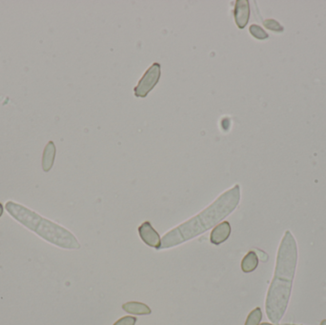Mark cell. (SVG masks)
Here are the masks:
<instances>
[{
    "instance_id": "2e32d148",
    "label": "cell",
    "mask_w": 326,
    "mask_h": 325,
    "mask_svg": "<svg viewBox=\"0 0 326 325\" xmlns=\"http://www.w3.org/2000/svg\"><path fill=\"white\" fill-rule=\"evenodd\" d=\"M2 214H3V206H2V204L0 203V217L2 216Z\"/></svg>"
},
{
    "instance_id": "3957f363",
    "label": "cell",
    "mask_w": 326,
    "mask_h": 325,
    "mask_svg": "<svg viewBox=\"0 0 326 325\" xmlns=\"http://www.w3.org/2000/svg\"><path fill=\"white\" fill-rule=\"evenodd\" d=\"M292 282L274 278L269 287L265 308L268 319L274 324L280 323L286 311L290 300Z\"/></svg>"
},
{
    "instance_id": "6da1fadb",
    "label": "cell",
    "mask_w": 326,
    "mask_h": 325,
    "mask_svg": "<svg viewBox=\"0 0 326 325\" xmlns=\"http://www.w3.org/2000/svg\"><path fill=\"white\" fill-rule=\"evenodd\" d=\"M239 200L240 187L236 184L233 188L222 193L199 214L165 234L161 239L160 249H169L180 245L209 231L236 210Z\"/></svg>"
},
{
    "instance_id": "5b68a950",
    "label": "cell",
    "mask_w": 326,
    "mask_h": 325,
    "mask_svg": "<svg viewBox=\"0 0 326 325\" xmlns=\"http://www.w3.org/2000/svg\"><path fill=\"white\" fill-rule=\"evenodd\" d=\"M161 76V66L157 62L153 63L143 76L139 79L137 85L134 88V94L136 97L144 98L158 83Z\"/></svg>"
},
{
    "instance_id": "ba28073f",
    "label": "cell",
    "mask_w": 326,
    "mask_h": 325,
    "mask_svg": "<svg viewBox=\"0 0 326 325\" xmlns=\"http://www.w3.org/2000/svg\"><path fill=\"white\" fill-rule=\"evenodd\" d=\"M231 225L228 221H221L217 226L214 227L210 240L214 245H219L229 239L231 235Z\"/></svg>"
},
{
    "instance_id": "5bb4252c",
    "label": "cell",
    "mask_w": 326,
    "mask_h": 325,
    "mask_svg": "<svg viewBox=\"0 0 326 325\" xmlns=\"http://www.w3.org/2000/svg\"><path fill=\"white\" fill-rule=\"evenodd\" d=\"M263 25L265 28L273 31V32H277V33H282L283 32V27L275 19H266L263 21Z\"/></svg>"
},
{
    "instance_id": "9a60e30c",
    "label": "cell",
    "mask_w": 326,
    "mask_h": 325,
    "mask_svg": "<svg viewBox=\"0 0 326 325\" xmlns=\"http://www.w3.org/2000/svg\"><path fill=\"white\" fill-rule=\"evenodd\" d=\"M135 323H136V318L127 316L118 320L114 325H134Z\"/></svg>"
},
{
    "instance_id": "52a82bcc",
    "label": "cell",
    "mask_w": 326,
    "mask_h": 325,
    "mask_svg": "<svg viewBox=\"0 0 326 325\" xmlns=\"http://www.w3.org/2000/svg\"><path fill=\"white\" fill-rule=\"evenodd\" d=\"M234 18L239 29H244L250 18V5L248 0H237L234 10Z\"/></svg>"
},
{
    "instance_id": "4fadbf2b",
    "label": "cell",
    "mask_w": 326,
    "mask_h": 325,
    "mask_svg": "<svg viewBox=\"0 0 326 325\" xmlns=\"http://www.w3.org/2000/svg\"><path fill=\"white\" fill-rule=\"evenodd\" d=\"M249 32L255 38L260 39V40L267 39L269 38V35L261 28V26L256 25V24H253L250 26Z\"/></svg>"
},
{
    "instance_id": "9c48e42d",
    "label": "cell",
    "mask_w": 326,
    "mask_h": 325,
    "mask_svg": "<svg viewBox=\"0 0 326 325\" xmlns=\"http://www.w3.org/2000/svg\"><path fill=\"white\" fill-rule=\"evenodd\" d=\"M55 156H56V146L53 141H50L45 149H44L43 157H42V168L44 172H49L55 161Z\"/></svg>"
},
{
    "instance_id": "7a4b0ae2",
    "label": "cell",
    "mask_w": 326,
    "mask_h": 325,
    "mask_svg": "<svg viewBox=\"0 0 326 325\" xmlns=\"http://www.w3.org/2000/svg\"><path fill=\"white\" fill-rule=\"evenodd\" d=\"M10 215L22 225L37 233L39 237L56 246L64 249H79L80 244L77 238L65 228L48 220L24 206L12 201L6 204Z\"/></svg>"
},
{
    "instance_id": "8fae6325",
    "label": "cell",
    "mask_w": 326,
    "mask_h": 325,
    "mask_svg": "<svg viewBox=\"0 0 326 325\" xmlns=\"http://www.w3.org/2000/svg\"><path fill=\"white\" fill-rule=\"evenodd\" d=\"M259 265V258L257 254L250 251L241 261V270L244 273H251L257 269Z\"/></svg>"
},
{
    "instance_id": "e0dca14e",
    "label": "cell",
    "mask_w": 326,
    "mask_h": 325,
    "mask_svg": "<svg viewBox=\"0 0 326 325\" xmlns=\"http://www.w3.org/2000/svg\"><path fill=\"white\" fill-rule=\"evenodd\" d=\"M321 325H326V320H324V321L321 323Z\"/></svg>"
},
{
    "instance_id": "7c38bea8",
    "label": "cell",
    "mask_w": 326,
    "mask_h": 325,
    "mask_svg": "<svg viewBox=\"0 0 326 325\" xmlns=\"http://www.w3.org/2000/svg\"><path fill=\"white\" fill-rule=\"evenodd\" d=\"M261 319H262V313H261V308L258 307L249 314V316L247 317L245 325H260Z\"/></svg>"
},
{
    "instance_id": "ac0fdd59",
    "label": "cell",
    "mask_w": 326,
    "mask_h": 325,
    "mask_svg": "<svg viewBox=\"0 0 326 325\" xmlns=\"http://www.w3.org/2000/svg\"><path fill=\"white\" fill-rule=\"evenodd\" d=\"M270 325V324H266V323H264V324H261V325Z\"/></svg>"
},
{
    "instance_id": "8992f818",
    "label": "cell",
    "mask_w": 326,
    "mask_h": 325,
    "mask_svg": "<svg viewBox=\"0 0 326 325\" xmlns=\"http://www.w3.org/2000/svg\"><path fill=\"white\" fill-rule=\"evenodd\" d=\"M138 234L140 239L143 240V242L156 250L160 249L161 247V239L158 235V233L153 228L152 224L149 221L143 222L138 227Z\"/></svg>"
},
{
    "instance_id": "d6986e66",
    "label": "cell",
    "mask_w": 326,
    "mask_h": 325,
    "mask_svg": "<svg viewBox=\"0 0 326 325\" xmlns=\"http://www.w3.org/2000/svg\"></svg>"
},
{
    "instance_id": "30bf717a",
    "label": "cell",
    "mask_w": 326,
    "mask_h": 325,
    "mask_svg": "<svg viewBox=\"0 0 326 325\" xmlns=\"http://www.w3.org/2000/svg\"><path fill=\"white\" fill-rule=\"evenodd\" d=\"M122 309L132 315H150L151 314V309L148 307L146 304H141V303H136V302H130L127 304L122 305Z\"/></svg>"
},
{
    "instance_id": "277c9868",
    "label": "cell",
    "mask_w": 326,
    "mask_h": 325,
    "mask_svg": "<svg viewBox=\"0 0 326 325\" xmlns=\"http://www.w3.org/2000/svg\"><path fill=\"white\" fill-rule=\"evenodd\" d=\"M298 263L297 242L290 231H286L281 242L274 278L293 282Z\"/></svg>"
}]
</instances>
